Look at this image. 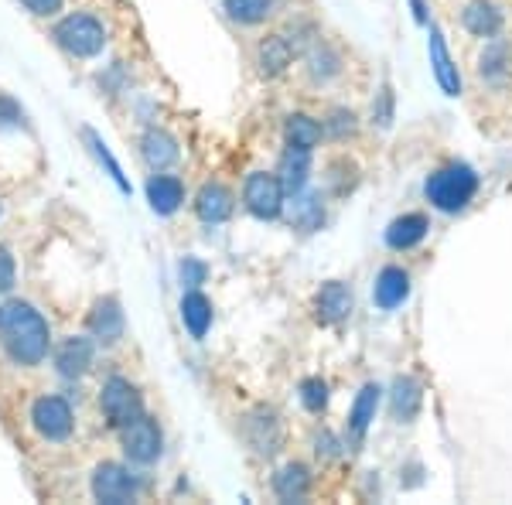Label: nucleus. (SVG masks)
Returning a JSON list of instances; mask_svg holds the SVG:
<instances>
[{"instance_id": "nucleus-1", "label": "nucleus", "mask_w": 512, "mask_h": 505, "mask_svg": "<svg viewBox=\"0 0 512 505\" xmlns=\"http://www.w3.org/2000/svg\"><path fill=\"white\" fill-rule=\"evenodd\" d=\"M0 342L18 366H41L52 349V328L28 301H7L0 308Z\"/></svg>"}, {"instance_id": "nucleus-2", "label": "nucleus", "mask_w": 512, "mask_h": 505, "mask_svg": "<svg viewBox=\"0 0 512 505\" xmlns=\"http://www.w3.org/2000/svg\"><path fill=\"white\" fill-rule=\"evenodd\" d=\"M478 192V175L468 164H448V168L434 171L424 185V195L434 209L441 212H461Z\"/></svg>"}, {"instance_id": "nucleus-3", "label": "nucleus", "mask_w": 512, "mask_h": 505, "mask_svg": "<svg viewBox=\"0 0 512 505\" xmlns=\"http://www.w3.org/2000/svg\"><path fill=\"white\" fill-rule=\"evenodd\" d=\"M55 45L72 59H96L106 48V28L93 14H65L52 31Z\"/></svg>"}, {"instance_id": "nucleus-4", "label": "nucleus", "mask_w": 512, "mask_h": 505, "mask_svg": "<svg viewBox=\"0 0 512 505\" xmlns=\"http://www.w3.org/2000/svg\"><path fill=\"white\" fill-rule=\"evenodd\" d=\"M99 410H103L106 424L110 427H127L134 424V420L144 413V396H140V389L130 383V379L123 376H110L99 389Z\"/></svg>"}, {"instance_id": "nucleus-5", "label": "nucleus", "mask_w": 512, "mask_h": 505, "mask_svg": "<svg viewBox=\"0 0 512 505\" xmlns=\"http://www.w3.org/2000/svg\"><path fill=\"white\" fill-rule=\"evenodd\" d=\"M28 417H31V427L38 430V437H45V441H52V444L69 441L72 430H76V413H72L69 400L55 393L38 396V400L31 403Z\"/></svg>"}, {"instance_id": "nucleus-6", "label": "nucleus", "mask_w": 512, "mask_h": 505, "mask_svg": "<svg viewBox=\"0 0 512 505\" xmlns=\"http://www.w3.org/2000/svg\"><path fill=\"white\" fill-rule=\"evenodd\" d=\"M89 488H93V499L103 505H127V502H137V495H140L137 475H130V468L120 465V461H103V465H96L93 478H89Z\"/></svg>"}, {"instance_id": "nucleus-7", "label": "nucleus", "mask_w": 512, "mask_h": 505, "mask_svg": "<svg viewBox=\"0 0 512 505\" xmlns=\"http://www.w3.org/2000/svg\"><path fill=\"white\" fill-rule=\"evenodd\" d=\"M120 447H123V454H127V461H134V465H154L164 447L158 420L140 413L134 424L120 427Z\"/></svg>"}, {"instance_id": "nucleus-8", "label": "nucleus", "mask_w": 512, "mask_h": 505, "mask_svg": "<svg viewBox=\"0 0 512 505\" xmlns=\"http://www.w3.org/2000/svg\"><path fill=\"white\" fill-rule=\"evenodd\" d=\"M284 185H280L277 171L270 175V171H253L250 178H246L243 185V205L250 209V215L256 219L270 222L277 219L280 212H284Z\"/></svg>"}, {"instance_id": "nucleus-9", "label": "nucleus", "mask_w": 512, "mask_h": 505, "mask_svg": "<svg viewBox=\"0 0 512 505\" xmlns=\"http://www.w3.org/2000/svg\"><path fill=\"white\" fill-rule=\"evenodd\" d=\"M246 441H250V447L260 458H270V454L280 451V441H284V430H280V420L277 413L270 407H256L246 413Z\"/></svg>"}, {"instance_id": "nucleus-10", "label": "nucleus", "mask_w": 512, "mask_h": 505, "mask_svg": "<svg viewBox=\"0 0 512 505\" xmlns=\"http://www.w3.org/2000/svg\"><path fill=\"white\" fill-rule=\"evenodd\" d=\"M127 331V321H123V308L117 297H99L89 311V335L99 345H117Z\"/></svg>"}, {"instance_id": "nucleus-11", "label": "nucleus", "mask_w": 512, "mask_h": 505, "mask_svg": "<svg viewBox=\"0 0 512 505\" xmlns=\"http://www.w3.org/2000/svg\"><path fill=\"white\" fill-rule=\"evenodd\" d=\"M294 55H297V45H291V38H284V35L263 38L260 45H256V65H260V76H267V79L284 76V72L291 69Z\"/></svg>"}, {"instance_id": "nucleus-12", "label": "nucleus", "mask_w": 512, "mask_h": 505, "mask_svg": "<svg viewBox=\"0 0 512 505\" xmlns=\"http://www.w3.org/2000/svg\"><path fill=\"white\" fill-rule=\"evenodd\" d=\"M315 311L321 325H342L352 314V291L342 280H328L321 284V291L315 294Z\"/></svg>"}, {"instance_id": "nucleus-13", "label": "nucleus", "mask_w": 512, "mask_h": 505, "mask_svg": "<svg viewBox=\"0 0 512 505\" xmlns=\"http://www.w3.org/2000/svg\"><path fill=\"white\" fill-rule=\"evenodd\" d=\"M236 209V198L229 192L226 185H216V181H209V185L198 188L195 195V215L202 222H209V226H219V222H226L229 215Z\"/></svg>"}, {"instance_id": "nucleus-14", "label": "nucleus", "mask_w": 512, "mask_h": 505, "mask_svg": "<svg viewBox=\"0 0 512 505\" xmlns=\"http://www.w3.org/2000/svg\"><path fill=\"white\" fill-rule=\"evenodd\" d=\"M89 366H93V342L82 335H72L59 342V349H55V369H59V376L65 379H79L86 376Z\"/></svg>"}, {"instance_id": "nucleus-15", "label": "nucleus", "mask_w": 512, "mask_h": 505, "mask_svg": "<svg viewBox=\"0 0 512 505\" xmlns=\"http://www.w3.org/2000/svg\"><path fill=\"white\" fill-rule=\"evenodd\" d=\"M427 52H431V65H434V79L437 86L444 89L448 96H461V76L458 65H454L448 45H444V35L437 24H431V41H427Z\"/></svg>"}, {"instance_id": "nucleus-16", "label": "nucleus", "mask_w": 512, "mask_h": 505, "mask_svg": "<svg viewBox=\"0 0 512 505\" xmlns=\"http://www.w3.org/2000/svg\"><path fill=\"white\" fill-rule=\"evenodd\" d=\"M140 154H144V161L151 171H168L181 157L178 140L171 137L168 130H158V127H151L144 137H140Z\"/></svg>"}, {"instance_id": "nucleus-17", "label": "nucleus", "mask_w": 512, "mask_h": 505, "mask_svg": "<svg viewBox=\"0 0 512 505\" xmlns=\"http://www.w3.org/2000/svg\"><path fill=\"white\" fill-rule=\"evenodd\" d=\"M147 202H151V209L158 215H175L181 209V202H185V185H181V178L175 175L154 171V175L147 178Z\"/></svg>"}, {"instance_id": "nucleus-18", "label": "nucleus", "mask_w": 512, "mask_h": 505, "mask_svg": "<svg viewBox=\"0 0 512 505\" xmlns=\"http://www.w3.org/2000/svg\"><path fill=\"white\" fill-rule=\"evenodd\" d=\"M373 297H376V304L383 311L400 308V304L410 297V273L403 267H383V270H379V277H376Z\"/></svg>"}, {"instance_id": "nucleus-19", "label": "nucleus", "mask_w": 512, "mask_h": 505, "mask_svg": "<svg viewBox=\"0 0 512 505\" xmlns=\"http://www.w3.org/2000/svg\"><path fill=\"white\" fill-rule=\"evenodd\" d=\"M308 171H311V151L287 147V151L280 154L277 178H280V185H284L287 195H301V188L308 185Z\"/></svg>"}, {"instance_id": "nucleus-20", "label": "nucleus", "mask_w": 512, "mask_h": 505, "mask_svg": "<svg viewBox=\"0 0 512 505\" xmlns=\"http://www.w3.org/2000/svg\"><path fill=\"white\" fill-rule=\"evenodd\" d=\"M427 229H431L427 215L407 212V215H400V219L390 222V229H386V243H390V250H414L417 243H424Z\"/></svg>"}, {"instance_id": "nucleus-21", "label": "nucleus", "mask_w": 512, "mask_h": 505, "mask_svg": "<svg viewBox=\"0 0 512 505\" xmlns=\"http://www.w3.org/2000/svg\"><path fill=\"white\" fill-rule=\"evenodd\" d=\"M181 325L188 328L192 338H205L212 328V301L205 297L198 287H192L185 297H181Z\"/></svg>"}, {"instance_id": "nucleus-22", "label": "nucleus", "mask_w": 512, "mask_h": 505, "mask_svg": "<svg viewBox=\"0 0 512 505\" xmlns=\"http://www.w3.org/2000/svg\"><path fill=\"white\" fill-rule=\"evenodd\" d=\"M311 492V471L301 461H291L274 475V495L280 502H301Z\"/></svg>"}, {"instance_id": "nucleus-23", "label": "nucleus", "mask_w": 512, "mask_h": 505, "mask_svg": "<svg viewBox=\"0 0 512 505\" xmlns=\"http://www.w3.org/2000/svg\"><path fill=\"white\" fill-rule=\"evenodd\" d=\"M461 24H465L475 38H492V35H499V28H502V14L489 0H472V4L465 7V14H461Z\"/></svg>"}, {"instance_id": "nucleus-24", "label": "nucleus", "mask_w": 512, "mask_h": 505, "mask_svg": "<svg viewBox=\"0 0 512 505\" xmlns=\"http://www.w3.org/2000/svg\"><path fill=\"white\" fill-rule=\"evenodd\" d=\"M321 134H325V127L308 117V113H291V117L284 120V137H287V147H301V151H311V147H318Z\"/></svg>"}, {"instance_id": "nucleus-25", "label": "nucleus", "mask_w": 512, "mask_h": 505, "mask_svg": "<svg viewBox=\"0 0 512 505\" xmlns=\"http://www.w3.org/2000/svg\"><path fill=\"white\" fill-rule=\"evenodd\" d=\"M379 389L376 383H366L359 389V396H355V403H352V413H349V430H352V437H362L369 430V424L376 420V407H379Z\"/></svg>"}, {"instance_id": "nucleus-26", "label": "nucleus", "mask_w": 512, "mask_h": 505, "mask_svg": "<svg viewBox=\"0 0 512 505\" xmlns=\"http://www.w3.org/2000/svg\"><path fill=\"white\" fill-rule=\"evenodd\" d=\"M222 11H226L229 21L253 28V24H263L274 14V0H222Z\"/></svg>"}, {"instance_id": "nucleus-27", "label": "nucleus", "mask_w": 512, "mask_h": 505, "mask_svg": "<svg viewBox=\"0 0 512 505\" xmlns=\"http://www.w3.org/2000/svg\"><path fill=\"white\" fill-rule=\"evenodd\" d=\"M420 400H424V389L414 376H400L393 383V413L400 420H414L420 410Z\"/></svg>"}, {"instance_id": "nucleus-28", "label": "nucleus", "mask_w": 512, "mask_h": 505, "mask_svg": "<svg viewBox=\"0 0 512 505\" xmlns=\"http://www.w3.org/2000/svg\"><path fill=\"white\" fill-rule=\"evenodd\" d=\"M82 137H86V144H89V151H93V157H96V161H99V164H103V168H106V175L113 178V185H117L123 195H130V181L123 178V168H120V161H117V157L110 154V147H106V140L99 137L96 130H89V127L82 130Z\"/></svg>"}, {"instance_id": "nucleus-29", "label": "nucleus", "mask_w": 512, "mask_h": 505, "mask_svg": "<svg viewBox=\"0 0 512 505\" xmlns=\"http://www.w3.org/2000/svg\"><path fill=\"white\" fill-rule=\"evenodd\" d=\"M301 403H304V410H311V413L325 410L328 407V383H325V379H318V376L304 379V383H301Z\"/></svg>"}, {"instance_id": "nucleus-30", "label": "nucleus", "mask_w": 512, "mask_h": 505, "mask_svg": "<svg viewBox=\"0 0 512 505\" xmlns=\"http://www.w3.org/2000/svg\"><path fill=\"white\" fill-rule=\"evenodd\" d=\"M321 127H325V134L345 140V137L355 134V127H359V123H355V113L352 110H332V113H328V120L321 123Z\"/></svg>"}, {"instance_id": "nucleus-31", "label": "nucleus", "mask_w": 512, "mask_h": 505, "mask_svg": "<svg viewBox=\"0 0 512 505\" xmlns=\"http://www.w3.org/2000/svg\"><path fill=\"white\" fill-rule=\"evenodd\" d=\"M308 62H311L308 69H311V76H315V79H332L338 72V59L328 52V48H315Z\"/></svg>"}, {"instance_id": "nucleus-32", "label": "nucleus", "mask_w": 512, "mask_h": 505, "mask_svg": "<svg viewBox=\"0 0 512 505\" xmlns=\"http://www.w3.org/2000/svg\"><path fill=\"white\" fill-rule=\"evenodd\" d=\"M205 277H209V267L202 260H195V256H185V263H181V284L192 291V287L205 284Z\"/></svg>"}, {"instance_id": "nucleus-33", "label": "nucleus", "mask_w": 512, "mask_h": 505, "mask_svg": "<svg viewBox=\"0 0 512 505\" xmlns=\"http://www.w3.org/2000/svg\"><path fill=\"white\" fill-rule=\"evenodd\" d=\"M14 280H18V267H14V256H11V250H4V246H0V294L11 291Z\"/></svg>"}, {"instance_id": "nucleus-34", "label": "nucleus", "mask_w": 512, "mask_h": 505, "mask_svg": "<svg viewBox=\"0 0 512 505\" xmlns=\"http://www.w3.org/2000/svg\"><path fill=\"white\" fill-rule=\"evenodd\" d=\"M21 120H24L21 106L14 103L11 96H4V93H0V127H18Z\"/></svg>"}, {"instance_id": "nucleus-35", "label": "nucleus", "mask_w": 512, "mask_h": 505, "mask_svg": "<svg viewBox=\"0 0 512 505\" xmlns=\"http://www.w3.org/2000/svg\"><path fill=\"white\" fill-rule=\"evenodd\" d=\"M35 18H55V14L65 7V0H21Z\"/></svg>"}, {"instance_id": "nucleus-36", "label": "nucleus", "mask_w": 512, "mask_h": 505, "mask_svg": "<svg viewBox=\"0 0 512 505\" xmlns=\"http://www.w3.org/2000/svg\"><path fill=\"white\" fill-rule=\"evenodd\" d=\"M506 48H489V52L482 55V76H499V72H506Z\"/></svg>"}, {"instance_id": "nucleus-37", "label": "nucleus", "mask_w": 512, "mask_h": 505, "mask_svg": "<svg viewBox=\"0 0 512 505\" xmlns=\"http://www.w3.org/2000/svg\"><path fill=\"white\" fill-rule=\"evenodd\" d=\"M315 444H318L315 451H318V454H325V458H332V454H338V444H335V437H332V434H321Z\"/></svg>"}, {"instance_id": "nucleus-38", "label": "nucleus", "mask_w": 512, "mask_h": 505, "mask_svg": "<svg viewBox=\"0 0 512 505\" xmlns=\"http://www.w3.org/2000/svg\"><path fill=\"white\" fill-rule=\"evenodd\" d=\"M410 7H414V18L424 24L427 21V7H424V0H410Z\"/></svg>"}]
</instances>
